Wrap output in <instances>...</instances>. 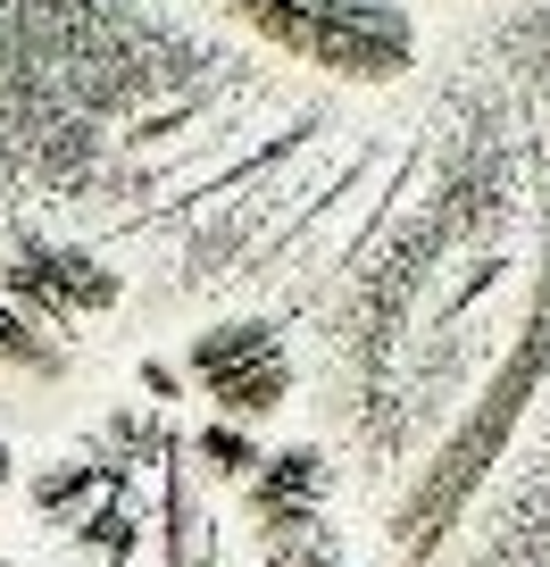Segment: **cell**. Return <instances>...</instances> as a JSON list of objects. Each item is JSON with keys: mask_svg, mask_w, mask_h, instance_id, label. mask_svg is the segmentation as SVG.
Here are the masks:
<instances>
[{"mask_svg": "<svg viewBox=\"0 0 550 567\" xmlns=\"http://www.w3.org/2000/svg\"><path fill=\"white\" fill-rule=\"evenodd\" d=\"M550 384V267L533 276L526 309H517L509 342H500L492 375L476 384V401L443 425V443L417 460V476L401 484V501L384 509V559L392 567H434L443 543L459 534V517L476 509V493L492 484V467L517 451V425L533 417Z\"/></svg>", "mask_w": 550, "mask_h": 567, "instance_id": "6da1fadb", "label": "cell"}, {"mask_svg": "<svg viewBox=\"0 0 550 567\" xmlns=\"http://www.w3.org/2000/svg\"><path fill=\"white\" fill-rule=\"evenodd\" d=\"M226 18L325 84L375 92L417 75V9L408 0H226Z\"/></svg>", "mask_w": 550, "mask_h": 567, "instance_id": "7a4b0ae2", "label": "cell"}, {"mask_svg": "<svg viewBox=\"0 0 550 567\" xmlns=\"http://www.w3.org/2000/svg\"><path fill=\"white\" fill-rule=\"evenodd\" d=\"M184 384L209 401V417L267 425L292 401V342L276 318H217L184 342Z\"/></svg>", "mask_w": 550, "mask_h": 567, "instance_id": "3957f363", "label": "cell"}, {"mask_svg": "<svg viewBox=\"0 0 550 567\" xmlns=\"http://www.w3.org/2000/svg\"><path fill=\"white\" fill-rule=\"evenodd\" d=\"M0 292L25 309V318H42L59 334V326H84V318H108V309L125 301V276L101 259V250H75V243H34L25 234L18 250H9V267H0Z\"/></svg>", "mask_w": 550, "mask_h": 567, "instance_id": "277c9868", "label": "cell"}, {"mask_svg": "<svg viewBox=\"0 0 550 567\" xmlns=\"http://www.w3.org/2000/svg\"><path fill=\"white\" fill-rule=\"evenodd\" d=\"M242 509H250V534L267 543H301V534H325V509H334V460L318 443H284L267 451L259 476L242 484Z\"/></svg>", "mask_w": 550, "mask_h": 567, "instance_id": "5b68a950", "label": "cell"}, {"mask_svg": "<svg viewBox=\"0 0 550 567\" xmlns=\"http://www.w3.org/2000/svg\"><path fill=\"white\" fill-rule=\"evenodd\" d=\"M0 368L34 375V384H59V375H68V342H59L42 318H25L9 292H0Z\"/></svg>", "mask_w": 550, "mask_h": 567, "instance_id": "8992f818", "label": "cell"}, {"mask_svg": "<svg viewBox=\"0 0 550 567\" xmlns=\"http://www.w3.org/2000/svg\"><path fill=\"white\" fill-rule=\"evenodd\" d=\"M184 451H193L200 476H226V484H250V476H259V460H267V451H259V425H234V417L193 425V443H184Z\"/></svg>", "mask_w": 550, "mask_h": 567, "instance_id": "52a82bcc", "label": "cell"}, {"mask_svg": "<svg viewBox=\"0 0 550 567\" xmlns=\"http://www.w3.org/2000/svg\"><path fill=\"white\" fill-rule=\"evenodd\" d=\"M193 467H184V451L167 460V476H159V567H193Z\"/></svg>", "mask_w": 550, "mask_h": 567, "instance_id": "ba28073f", "label": "cell"}, {"mask_svg": "<svg viewBox=\"0 0 550 567\" xmlns=\"http://www.w3.org/2000/svg\"><path fill=\"white\" fill-rule=\"evenodd\" d=\"M259 559L267 567H342V550H334V534H301V543H267Z\"/></svg>", "mask_w": 550, "mask_h": 567, "instance_id": "9c48e42d", "label": "cell"}, {"mask_svg": "<svg viewBox=\"0 0 550 567\" xmlns=\"http://www.w3.org/2000/svg\"><path fill=\"white\" fill-rule=\"evenodd\" d=\"M9 484H18V451L0 443V501H9Z\"/></svg>", "mask_w": 550, "mask_h": 567, "instance_id": "30bf717a", "label": "cell"}, {"mask_svg": "<svg viewBox=\"0 0 550 567\" xmlns=\"http://www.w3.org/2000/svg\"><path fill=\"white\" fill-rule=\"evenodd\" d=\"M200 567H226V559H217V550H209V559H200Z\"/></svg>", "mask_w": 550, "mask_h": 567, "instance_id": "8fae6325", "label": "cell"}, {"mask_svg": "<svg viewBox=\"0 0 550 567\" xmlns=\"http://www.w3.org/2000/svg\"><path fill=\"white\" fill-rule=\"evenodd\" d=\"M75 567H101V559H75Z\"/></svg>", "mask_w": 550, "mask_h": 567, "instance_id": "7c38bea8", "label": "cell"}]
</instances>
